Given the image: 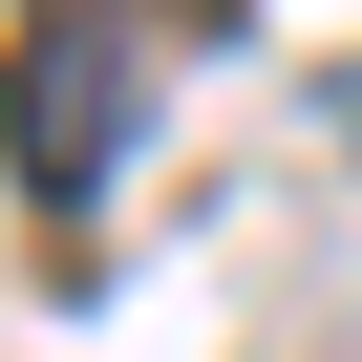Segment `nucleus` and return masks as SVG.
I'll list each match as a JSON object with an SVG mask.
<instances>
[{"label":"nucleus","mask_w":362,"mask_h":362,"mask_svg":"<svg viewBox=\"0 0 362 362\" xmlns=\"http://www.w3.org/2000/svg\"><path fill=\"white\" fill-rule=\"evenodd\" d=\"M0 149H22L43 214L107 192V149H128V22H107V0H43V22H22V64H0Z\"/></svg>","instance_id":"1"},{"label":"nucleus","mask_w":362,"mask_h":362,"mask_svg":"<svg viewBox=\"0 0 362 362\" xmlns=\"http://www.w3.org/2000/svg\"><path fill=\"white\" fill-rule=\"evenodd\" d=\"M341 128H362V86H341Z\"/></svg>","instance_id":"2"}]
</instances>
